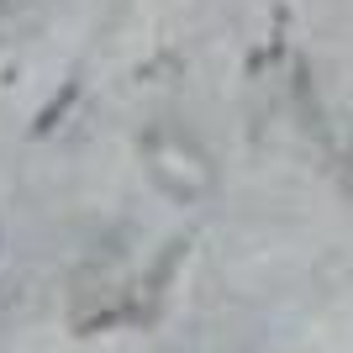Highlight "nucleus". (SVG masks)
I'll use <instances>...</instances> for the list:
<instances>
[]
</instances>
